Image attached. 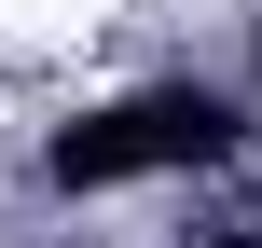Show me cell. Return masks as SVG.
Segmentation results:
<instances>
[{
	"label": "cell",
	"mask_w": 262,
	"mask_h": 248,
	"mask_svg": "<svg viewBox=\"0 0 262 248\" xmlns=\"http://www.w3.org/2000/svg\"><path fill=\"white\" fill-rule=\"evenodd\" d=\"M235 138H249L235 97H207V83H152V97H124V110L55 124L41 179H55V193H111V179H152V166H221Z\"/></svg>",
	"instance_id": "1"
},
{
	"label": "cell",
	"mask_w": 262,
	"mask_h": 248,
	"mask_svg": "<svg viewBox=\"0 0 262 248\" xmlns=\"http://www.w3.org/2000/svg\"><path fill=\"white\" fill-rule=\"evenodd\" d=\"M193 248H262V221H207V235H193Z\"/></svg>",
	"instance_id": "2"
}]
</instances>
